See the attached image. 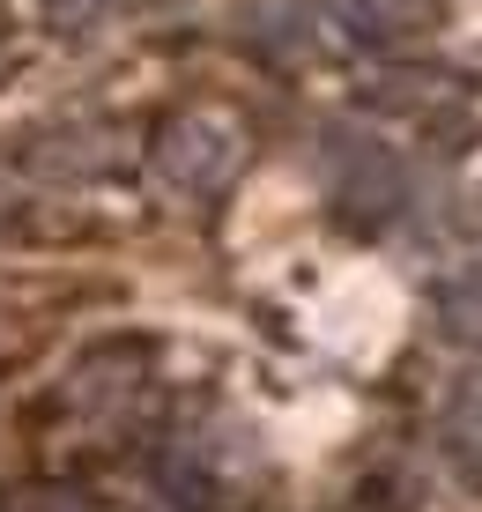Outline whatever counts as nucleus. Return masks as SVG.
<instances>
[{"instance_id":"1","label":"nucleus","mask_w":482,"mask_h":512,"mask_svg":"<svg viewBox=\"0 0 482 512\" xmlns=\"http://www.w3.org/2000/svg\"><path fill=\"white\" fill-rule=\"evenodd\" d=\"M149 349L141 342H97L82 349L75 364H67L60 379V416L75 423L89 446H112V438H127L141 416H149Z\"/></svg>"},{"instance_id":"5","label":"nucleus","mask_w":482,"mask_h":512,"mask_svg":"<svg viewBox=\"0 0 482 512\" xmlns=\"http://www.w3.org/2000/svg\"><path fill=\"white\" fill-rule=\"evenodd\" d=\"M445 431H453L460 453H475V461H482V372L453 379V394H445Z\"/></svg>"},{"instance_id":"4","label":"nucleus","mask_w":482,"mask_h":512,"mask_svg":"<svg viewBox=\"0 0 482 512\" xmlns=\"http://www.w3.org/2000/svg\"><path fill=\"white\" fill-rule=\"evenodd\" d=\"M438 327L453 342H482V268H460L438 282Z\"/></svg>"},{"instance_id":"6","label":"nucleus","mask_w":482,"mask_h":512,"mask_svg":"<svg viewBox=\"0 0 482 512\" xmlns=\"http://www.w3.org/2000/svg\"><path fill=\"white\" fill-rule=\"evenodd\" d=\"M8 208H15V171L0 164V223H8Z\"/></svg>"},{"instance_id":"2","label":"nucleus","mask_w":482,"mask_h":512,"mask_svg":"<svg viewBox=\"0 0 482 512\" xmlns=\"http://www.w3.org/2000/svg\"><path fill=\"white\" fill-rule=\"evenodd\" d=\"M149 164H156V179H164L171 193L208 201V193H223L245 171V134H238V119H230V112L193 104V112H171L164 127H156Z\"/></svg>"},{"instance_id":"3","label":"nucleus","mask_w":482,"mask_h":512,"mask_svg":"<svg viewBox=\"0 0 482 512\" xmlns=\"http://www.w3.org/2000/svg\"><path fill=\"white\" fill-rule=\"evenodd\" d=\"M119 164H127V141L104 127H60V134H38L23 149V171L45 186H89V179H112Z\"/></svg>"}]
</instances>
